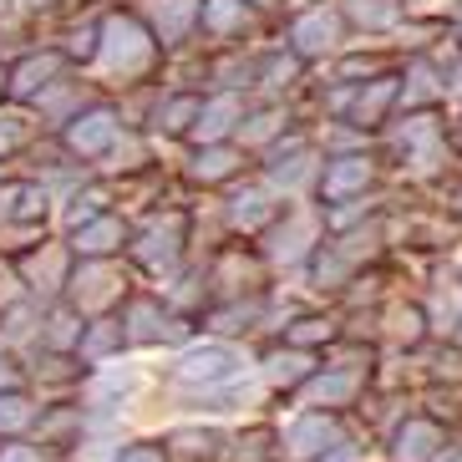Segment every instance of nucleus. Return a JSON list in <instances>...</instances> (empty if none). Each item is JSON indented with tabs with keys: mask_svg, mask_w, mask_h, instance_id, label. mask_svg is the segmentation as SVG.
<instances>
[{
	"mask_svg": "<svg viewBox=\"0 0 462 462\" xmlns=\"http://www.w3.org/2000/svg\"><path fill=\"white\" fill-rule=\"evenodd\" d=\"M239 351L234 346H199V351H189L183 361H178V376L189 381V386H229V381H239Z\"/></svg>",
	"mask_w": 462,
	"mask_h": 462,
	"instance_id": "obj_1",
	"label": "nucleus"
},
{
	"mask_svg": "<svg viewBox=\"0 0 462 462\" xmlns=\"http://www.w3.org/2000/svg\"><path fill=\"white\" fill-rule=\"evenodd\" d=\"M102 56H107V71H123V77H133V71H143V67L152 61V42L133 26V21H112V26H107V42H102Z\"/></svg>",
	"mask_w": 462,
	"mask_h": 462,
	"instance_id": "obj_2",
	"label": "nucleus"
},
{
	"mask_svg": "<svg viewBox=\"0 0 462 462\" xmlns=\"http://www.w3.org/2000/svg\"><path fill=\"white\" fill-rule=\"evenodd\" d=\"M112 137H117L112 112H92V117H77V127H71V148L77 152H102Z\"/></svg>",
	"mask_w": 462,
	"mask_h": 462,
	"instance_id": "obj_3",
	"label": "nucleus"
},
{
	"mask_svg": "<svg viewBox=\"0 0 462 462\" xmlns=\"http://www.w3.org/2000/svg\"><path fill=\"white\" fill-rule=\"evenodd\" d=\"M326 442H330L326 417H300L295 427H290V452H295V457H315V452H326Z\"/></svg>",
	"mask_w": 462,
	"mask_h": 462,
	"instance_id": "obj_4",
	"label": "nucleus"
},
{
	"mask_svg": "<svg viewBox=\"0 0 462 462\" xmlns=\"http://www.w3.org/2000/svg\"><path fill=\"white\" fill-rule=\"evenodd\" d=\"M437 448V427H427V421H411L407 432L396 437V457L402 462H427Z\"/></svg>",
	"mask_w": 462,
	"mask_h": 462,
	"instance_id": "obj_5",
	"label": "nucleus"
},
{
	"mask_svg": "<svg viewBox=\"0 0 462 462\" xmlns=\"http://www.w3.org/2000/svg\"><path fill=\"white\" fill-rule=\"evenodd\" d=\"M295 42H300V51H326V46L336 42V21H330L326 11L305 15V21L295 26Z\"/></svg>",
	"mask_w": 462,
	"mask_h": 462,
	"instance_id": "obj_6",
	"label": "nucleus"
},
{
	"mask_svg": "<svg viewBox=\"0 0 462 462\" xmlns=\"http://www.w3.org/2000/svg\"><path fill=\"white\" fill-rule=\"evenodd\" d=\"M366 158H340L336 168H330V178H326V193H351V189H361L366 183Z\"/></svg>",
	"mask_w": 462,
	"mask_h": 462,
	"instance_id": "obj_7",
	"label": "nucleus"
},
{
	"mask_svg": "<svg viewBox=\"0 0 462 462\" xmlns=\"http://www.w3.org/2000/svg\"><path fill=\"white\" fill-rule=\"evenodd\" d=\"M234 112H239V102L234 97H218L208 112H199V137H224L234 123Z\"/></svg>",
	"mask_w": 462,
	"mask_h": 462,
	"instance_id": "obj_8",
	"label": "nucleus"
},
{
	"mask_svg": "<svg viewBox=\"0 0 462 462\" xmlns=\"http://www.w3.org/2000/svg\"><path fill=\"white\" fill-rule=\"evenodd\" d=\"M127 386H133V371L112 366V371H102V376L92 381V392H87V396H92L97 407H107V396H127Z\"/></svg>",
	"mask_w": 462,
	"mask_h": 462,
	"instance_id": "obj_9",
	"label": "nucleus"
},
{
	"mask_svg": "<svg viewBox=\"0 0 462 462\" xmlns=\"http://www.w3.org/2000/svg\"><path fill=\"white\" fill-rule=\"evenodd\" d=\"M117 239H123V229H117V224L107 218V224H92L87 234H77V249H87V254H107Z\"/></svg>",
	"mask_w": 462,
	"mask_h": 462,
	"instance_id": "obj_10",
	"label": "nucleus"
},
{
	"mask_svg": "<svg viewBox=\"0 0 462 462\" xmlns=\"http://www.w3.org/2000/svg\"><path fill=\"white\" fill-rule=\"evenodd\" d=\"M193 21V0H168V5H158V31H183Z\"/></svg>",
	"mask_w": 462,
	"mask_h": 462,
	"instance_id": "obj_11",
	"label": "nucleus"
},
{
	"mask_svg": "<svg viewBox=\"0 0 462 462\" xmlns=\"http://www.w3.org/2000/svg\"><path fill=\"white\" fill-rule=\"evenodd\" d=\"M204 15H208V26H214V31H229L234 21L245 15V0H208Z\"/></svg>",
	"mask_w": 462,
	"mask_h": 462,
	"instance_id": "obj_12",
	"label": "nucleus"
},
{
	"mask_svg": "<svg viewBox=\"0 0 462 462\" xmlns=\"http://www.w3.org/2000/svg\"><path fill=\"white\" fill-rule=\"evenodd\" d=\"M56 71L51 56H31L26 67H21V82H15V92H31V87H46V77Z\"/></svg>",
	"mask_w": 462,
	"mask_h": 462,
	"instance_id": "obj_13",
	"label": "nucleus"
},
{
	"mask_svg": "<svg viewBox=\"0 0 462 462\" xmlns=\"http://www.w3.org/2000/svg\"><path fill=\"white\" fill-rule=\"evenodd\" d=\"M305 371H310L305 356H274L270 366H264V376H270V381H300Z\"/></svg>",
	"mask_w": 462,
	"mask_h": 462,
	"instance_id": "obj_14",
	"label": "nucleus"
},
{
	"mask_svg": "<svg viewBox=\"0 0 462 462\" xmlns=\"http://www.w3.org/2000/svg\"><path fill=\"white\" fill-rule=\"evenodd\" d=\"M351 392H356V376H326L310 386L315 402H340V396H351Z\"/></svg>",
	"mask_w": 462,
	"mask_h": 462,
	"instance_id": "obj_15",
	"label": "nucleus"
},
{
	"mask_svg": "<svg viewBox=\"0 0 462 462\" xmlns=\"http://www.w3.org/2000/svg\"><path fill=\"white\" fill-rule=\"evenodd\" d=\"M26 421H31V407L21 402V396H5V402H0V427H5V432L26 427Z\"/></svg>",
	"mask_w": 462,
	"mask_h": 462,
	"instance_id": "obj_16",
	"label": "nucleus"
},
{
	"mask_svg": "<svg viewBox=\"0 0 462 462\" xmlns=\"http://www.w3.org/2000/svg\"><path fill=\"white\" fill-rule=\"evenodd\" d=\"M351 11L361 15V21H376V26H386L396 15V5H376V0H351Z\"/></svg>",
	"mask_w": 462,
	"mask_h": 462,
	"instance_id": "obj_17",
	"label": "nucleus"
},
{
	"mask_svg": "<svg viewBox=\"0 0 462 462\" xmlns=\"http://www.w3.org/2000/svg\"><path fill=\"white\" fill-rule=\"evenodd\" d=\"M234 218H239V224H254L259 214H264V193H249V199H234Z\"/></svg>",
	"mask_w": 462,
	"mask_h": 462,
	"instance_id": "obj_18",
	"label": "nucleus"
},
{
	"mask_svg": "<svg viewBox=\"0 0 462 462\" xmlns=\"http://www.w3.org/2000/svg\"><path fill=\"white\" fill-rule=\"evenodd\" d=\"M189 117H199V107H193V102H178V107H168V127H189Z\"/></svg>",
	"mask_w": 462,
	"mask_h": 462,
	"instance_id": "obj_19",
	"label": "nucleus"
},
{
	"mask_svg": "<svg viewBox=\"0 0 462 462\" xmlns=\"http://www.w3.org/2000/svg\"><path fill=\"white\" fill-rule=\"evenodd\" d=\"M123 462H163V452H152V448H133V452H123Z\"/></svg>",
	"mask_w": 462,
	"mask_h": 462,
	"instance_id": "obj_20",
	"label": "nucleus"
},
{
	"mask_svg": "<svg viewBox=\"0 0 462 462\" xmlns=\"http://www.w3.org/2000/svg\"><path fill=\"white\" fill-rule=\"evenodd\" d=\"M0 462H36V457H31L26 448H11V452H5V457H0Z\"/></svg>",
	"mask_w": 462,
	"mask_h": 462,
	"instance_id": "obj_21",
	"label": "nucleus"
},
{
	"mask_svg": "<svg viewBox=\"0 0 462 462\" xmlns=\"http://www.w3.org/2000/svg\"><path fill=\"white\" fill-rule=\"evenodd\" d=\"M326 462H356V452H351V448H336V452H330Z\"/></svg>",
	"mask_w": 462,
	"mask_h": 462,
	"instance_id": "obj_22",
	"label": "nucleus"
},
{
	"mask_svg": "<svg viewBox=\"0 0 462 462\" xmlns=\"http://www.w3.org/2000/svg\"><path fill=\"white\" fill-rule=\"evenodd\" d=\"M15 381V371H5V361H0V386H11Z\"/></svg>",
	"mask_w": 462,
	"mask_h": 462,
	"instance_id": "obj_23",
	"label": "nucleus"
},
{
	"mask_svg": "<svg viewBox=\"0 0 462 462\" xmlns=\"http://www.w3.org/2000/svg\"><path fill=\"white\" fill-rule=\"evenodd\" d=\"M26 5H51V0H26Z\"/></svg>",
	"mask_w": 462,
	"mask_h": 462,
	"instance_id": "obj_24",
	"label": "nucleus"
},
{
	"mask_svg": "<svg viewBox=\"0 0 462 462\" xmlns=\"http://www.w3.org/2000/svg\"><path fill=\"white\" fill-rule=\"evenodd\" d=\"M0 214H5V199H0Z\"/></svg>",
	"mask_w": 462,
	"mask_h": 462,
	"instance_id": "obj_25",
	"label": "nucleus"
},
{
	"mask_svg": "<svg viewBox=\"0 0 462 462\" xmlns=\"http://www.w3.org/2000/svg\"><path fill=\"white\" fill-rule=\"evenodd\" d=\"M457 92H462V82H457Z\"/></svg>",
	"mask_w": 462,
	"mask_h": 462,
	"instance_id": "obj_26",
	"label": "nucleus"
},
{
	"mask_svg": "<svg viewBox=\"0 0 462 462\" xmlns=\"http://www.w3.org/2000/svg\"><path fill=\"white\" fill-rule=\"evenodd\" d=\"M457 462H462V457H457Z\"/></svg>",
	"mask_w": 462,
	"mask_h": 462,
	"instance_id": "obj_27",
	"label": "nucleus"
}]
</instances>
